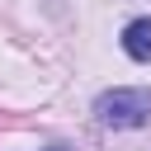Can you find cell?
Here are the masks:
<instances>
[{"label":"cell","mask_w":151,"mask_h":151,"mask_svg":"<svg viewBox=\"0 0 151 151\" xmlns=\"http://www.w3.org/2000/svg\"><path fill=\"white\" fill-rule=\"evenodd\" d=\"M52 151H66V146H52Z\"/></svg>","instance_id":"cell-3"},{"label":"cell","mask_w":151,"mask_h":151,"mask_svg":"<svg viewBox=\"0 0 151 151\" xmlns=\"http://www.w3.org/2000/svg\"><path fill=\"white\" fill-rule=\"evenodd\" d=\"M146 113H151L146 90H109L94 99V118L104 127H137V123H146Z\"/></svg>","instance_id":"cell-1"},{"label":"cell","mask_w":151,"mask_h":151,"mask_svg":"<svg viewBox=\"0 0 151 151\" xmlns=\"http://www.w3.org/2000/svg\"><path fill=\"white\" fill-rule=\"evenodd\" d=\"M123 52L132 61H151V19H132L123 28Z\"/></svg>","instance_id":"cell-2"}]
</instances>
